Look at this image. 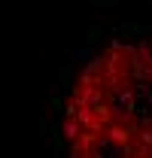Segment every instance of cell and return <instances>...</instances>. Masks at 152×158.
<instances>
[{
	"instance_id": "cell-1",
	"label": "cell",
	"mask_w": 152,
	"mask_h": 158,
	"mask_svg": "<svg viewBox=\"0 0 152 158\" xmlns=\"http://www.w3.org/2000/svg\"><path fill=\"white\" fill-rule=\"evenodd\" d=\"M61 134L70 158H152V31L125 27L79 64Z\"/></svg>"
}]
</instances>
